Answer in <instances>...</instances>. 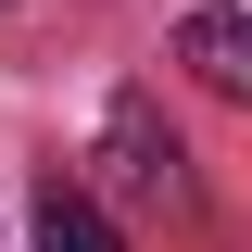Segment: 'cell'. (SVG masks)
I'll return each mask as SVG.
<instances>
[{
    "mask_svg": "<svg viewBox=\"0 0 252 252\" xmlns=\"http://www.w3.org/2000/svg\"><path fill=\"white\" fill-rule=\"evenodd\" d=\"M177 63L202 76V89L252 101V0H202V13H177Z\"/></svg>",
    "mask_w": 252,
    "mask_h": 252,
    "instance_id": "6da1fadb",
    "label": "cell"
},
{
    "mask_svg": "<svg viewBox=\"0 0 252 252\" xmlns=\"http://www.w3.org/2000/svg\"><path fill=\"white\" fill-rule=\"evenodd\" d=\"M38 252H126V240H114V215L76 177H38Z\"/></svg>",
    "mask_w": 252,
    "mask_h": 252,
    "instance_id": "7a4b0ae2",
    "label": "cell"
},
{
    "mask_svg": "<svg viewBox=\"0 0 252 252\" xmlns=\"http://www.w3.org/2000/svg\"><path fill=\"white\" fill-rule=\"evenodd\" d=\"M114 152H126V189L177 202V139H152V101H114Z\"/></svg>",
    "mask_w": 252,
    "mask_h": 252,
    "instance_id": "3957f363",
    "label": "cell"
}]
</instances>
